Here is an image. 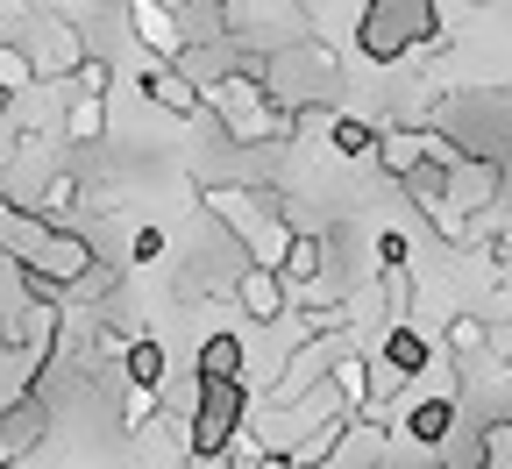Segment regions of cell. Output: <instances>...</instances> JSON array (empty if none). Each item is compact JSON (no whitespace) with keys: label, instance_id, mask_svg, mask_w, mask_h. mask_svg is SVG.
I'll return each mask as SVG.
<instances>
[{"label":"cell","instance_id":"obj_18","mask_svg":"<svg viewBox=\"0 0 512 469\" xmlns=\"http://www.w3.org/2000/svg\"><path fill=\"white\" fill-rule=\"evenodd\" d=\"M470 8H484V0H470Z\"/></svg>","mask_w":512,"mask_h":469},{"label":"cell","instance_id":"obj_16","mask_svg":"<svg viewBox=\"0 0 512 469\" xmlns=\"http://www.w3.org/2000/svg\"><path fill=\"white\" fill-rule=\"evenodd\" d=\"M64 79H72L86 100H107V86H114V72H107V57H79L72 64V72H64Z\"/></svg>","mask_w":512,"mask_h":469},{"label":"cell","instance_id":"obj_2","mask_svg":"<svg viewBox=\"0 0 512 469\" xmlns=\"http://www.w3.org/2000/svg\"><path fill=\"white\" fill-rule=\"evenodd\" d=\"M434 36V0H370L356 15V50L370 64H399Z\"/></svg>","mask_w":512,"mask_h":469},{"label":"cell","instance_id":"obj_5","mask_svg":"<svg viewBox=\"0 0 512 469\" xmlns=\"http://www.w3.org/2000/svg\"><path fill=\"white\" fill-rule=\"evenodd\" d=\"M128 15H136L143 50H157L164 64H178V50H185V15L178 8H164V0H128Z\"/></svg>","mask_w":512,"mask_h":469},{"label":"cell","instance_id":"obj_6","mask_svg":"<svg viewBox=\"0 0 512 469\" xmlns=\"http://www.w3.org/2000/svg\"><path fill=\"white\" fill-rule=\"evenodd\" d=\"M448 427H456V406H448V398H420V406H406V413H399V434H406V441H420V448H441V441H448Z\"/></svg>","mask_w":512,"mask_h":469},{"label":"cell","instance_id":"obj_8","mask_svg":"<svg viewBox=\"0 0 512 469\" xmlns=\"http://www.w3.org/2000/svg\"><path fill=\"white\" fill-rule=\"evenodd\" d=\"M384 363H392L406 384L427 370V334H413V327H392V334H384Z\"/></svg>","mask_w":512,"mask_h":469},{"label":"cell","instance_id":"obj_7","mask_svg":"<svg viewBox=\"0 0 512 469\" xmlns=\"http://www.w3.org/2000/svg\"><path fill=\"white\" fill-rule=\"evenodd\" d=\"M143 93H150V107H164V114H192V107H200V86L185 79V64H178V72H171V64L143 72Z\"/></svg>","mask_w":512,"mask_h":469},{"label":"cell","instance_id":"obj_12","mask_svg":"<svg viewBox=\"0 0 512 469\" xmlns=\"http://www.w3.org/2000/svg\"><path fill=\"white\" fill-rule=\"evenodd\" d=\"M64 136H72V143H100V136H107V107L79 93L72 107H64Z\"/></svg>","mask_w":512,"mask_h":469},{"label":"cell","instance_id":"obj_1","mask_svg":"<svg viewBox=\"0 0 512 469\" xmlns=\"http://www.w3.org/2000/svg\"><path fill=\"white\" fill-rule=\"evenodd\" d=\"M0 256H8L22 278H43V285L64 292L100 249H93L86 235H64V228L43 221L36 207H8V199H0Z\"/></svg>","mask_w":512,"mask_h":469},{"label":"cell","instance_id":"obj_17","mask_svg":"<svg viewBox=\"0 0 512 469\" xmlns=\"http://www.w3.org/2000/svg\"><path fill=\"white\" fill-rule=\"evenodd\" d=\"M128 256H136V263H157V256H164V235H157V228H143V235H136V249H128Z\"/></svg>","mask_w":512,"mask_h":469},{"label":"cell","instance_id":"obj_11","mask_svg":"<svg viewBox=\"0 0 512 469\" xmlns=\"http://www.w3.org/2000/svg\"><path fill=\"white\" fill-rule=\"evenodd\" d=\"M36 86V57L22 50V43H0V100H15V93H29Z\"/></svg>","mask_w":512,"mask_h":469},{"label":"cell","instance_id":"obj_9","mask_svg":"<svg viewBox=\"0 0 512 469\" xmlns=\"http://www.w3.org/2000/svg\"><path fill=\"white\" fill-rule=\"evenodd\" d=\"M200 377H249V349L235 342V334H214V342L200 349Z\"/></svg>","mask_w":512,"mask_h":469},{"label":"cell","instance_id":"obj_10","mask_svg":"<svg viewBox=\"0 0 512 469\" xmlns=\"http://www.w3.org/2000/svg\"><path fill=\"white\" fill-rule=\"evenodd\" d=\"M328 143H335V157H370L377 128H370L363 114H328Z\"/></svg>","mask_w":512,"mask_h":469},{"label":"cell","instance_id":"obj_13","mask_svg":"<svg viewBox=\"0 0 512 469\" xmlns=\"http://www.w3.org/2000/svg\"><path fill=\"white\" fill-rule=\"evenodd\" d=\"M128 384H164V349L150 342V334L128 342Z\"/></svg>","mask_w":512,"mask_h":469},{"label":"cell","instance_id":"obj_3","mask_svg":"<svg viewBox=\"0 0 512 469\" xmlns=\"http://www.w3.org/2000/svg\"><path fill=\"white\" fill-rule=\"evenodd\" d=\"M249 420V398H242V377H192V413H185V441L200 462H214L235 427Z\"/></svg>","mask_w":512,"mask_h":469},{"label":"cell","instance_id":"obj_15","mask_svg":"<svg viewBox=\"0 0 512 469\" xmlns=\"http://www.w3.org/2000/svg\"><path fill=\"white\" fill-rule=\"evenodd\" d=\"M484 342H491V327H484L477 313H456V320H448V349H456V356H484Z\"/></svg>","mask_w":512,"mask_h":469},{"label":"cell","instance_id":"obj_14","mask_svg":"<svg viewBox=\"0 0 512 469\" xmlns=\"http://www.w3.org/2000/svg\"><path fill=\"white\" fill-rule=\"evenodd\" d=\"M413 299H420V285H413V271L406 263H384V313H413Z\"/></svg>","mask_w":512,"mask_h":469},{"label":"cell","instance_id":"obj_4","mask_svg":"<svg viewBox=\"0 0 512 469\" xmlns=\"http://www.w3.org/2000/svg\"><path fill=\"white\" fill-rule=\"evenodd\" d=\"M235 299H242V313L256 320V327H271V320H285V278L271 271V263H242L235 271Z\"/></svg>","mask_w":512,"mask_h":469}]
</instances>
